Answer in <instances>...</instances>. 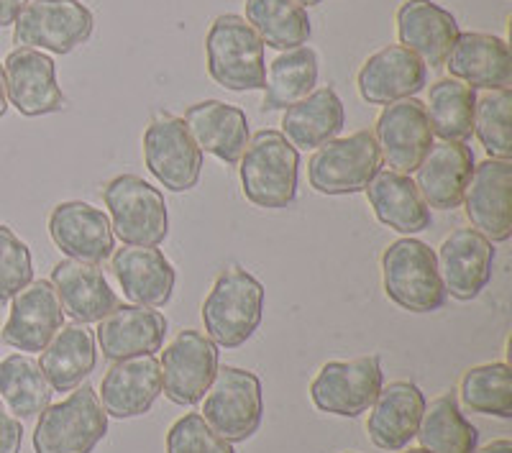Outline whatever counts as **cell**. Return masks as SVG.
Instances as JSON below:
<instances>
[{
  "instance_id": "cell-1",
  "label": "cell",
  "mask_w": 512,
  "mask_h": 453,
  "mask_svg": "<svg viewBox=\"0 0 512 453\" xmlns=\"http://www.w3.org/2000/svg\"><path fill=\"white\" fill-rule=\"evenodd\" d=\"M205 336L223 349H239L262 323L264 285L241 267L218 274L203 302Z\"/></svg>"
},
{
  "instance_id": "cell-2",
  "label": "cell",
  "mask_w": 512,
  "mask_h": 453,
  "mask_svg": "<svg viewBox=\"0 0 512 453\" xmlns=\"http://www.w3.org/2000/svg\"><path fill=\"white\" fill-rule=\"evenodd\" d=\"M239 164L244 195L256 208L280 210L295 200L300 157L280 131L267 128L249 139Z\"/></svg>"
},
{
  "instance_id": "cell-3",
  "label": "cell",
  "mask_w": 512,
  "mask_h": 453,
  "mask_svg": "<svg viewBox=\"0 0 512 453\" xmlns=\"http://www.w3.org/2000/svg\"><path fill=\"white\" fill-rule=\"evenodd\" d=\"M205 59H208L210 77L221 88L233 93L264 90L267 82L264 44L246 24V18L236 13L218 16L205 36Z\"/></svg>"
},
{
  "instance_id": "cell-4",
  "label": "cell",
  "mask_w": 512,
  "mask_h": 453,
  "mask_svg": "<svg viewBox=\"0 0 512 453\" xmlns=\"http://www.w3.org/2000/svg\"><path fill=\"white\" fill-rule=\"evenodd\" d=\"M384 295L410 313H433L446 302L436 254L418 239H400L382 254Z\"/></svg>"
},
{
  "instance_id": "cell-5",
  "label": "cell",
  "mask_w": 512,
  "mask_h": 453,
  "mask_svg": "<svg viewBox=\"0 0 512 453\" xmlns=\"http://www.w3.org/2000/svg\"><path fill=\"white\" fill-rule=\"evenodd\" d=\"M108 433V415L90 384L75 387L67 400L49 405L34 430L36 453H90Z\"/></svg>"
},
{
  "instance_id": "cell-6",
  "label": "cell",
  "mask_w": 512,
  "mask_h": 453,
  "mask_svg": "<svg viewBox=\"0 0 512 453\" xmlns=\"http://www.w3.org/2000/svg\"><path fill=\"white\" fill-rule=\"evenodd\" d=\"M203 420L228 443L251 438L262 425V382L239 366H218L216 377L203 397Z\"/></svg>"
},
{
  "instance_id": "cell-7",
  "label": "cell",
  "mask_w": 512,
  "mask_h": 453,
  "mask_svg": "<svg viewBox=\"0 0 512 453\" xmlns=\"http://www.w3.org/2000/svg\"><path fill=\"white\" fill-rule=\"evenodd\" d=\"M111 228L126 246H159L169 233L164 195L136 175H121L103 190Z\"/></svg>"
},
{
  "instance_id": "cell-8",
  "label": "cell",
  "mask_w": 512,
  "mask_h": 453,
  "mask_svg": "<svg viewBox=\"0 0 512 453\" xmlns=\"http://www.w3.org/2000/svg\"><path fill=\"white\" fill-rule=\"evenodd\" d=\"M382 167L372 131H356L346 139H331L313 154L308 164L310 187L320 195H354L367 190Z\"/></svg>"
},
{
  "instance_id": "cell-9",
  "label": "cell",
  "mask_w": 512,
  "mask_h": 453,
  "mask_svg": "<svg viewBox=\"0 0 512 453\" xmlns=\"http://www.w3.org/2000/svg\"><path fill=\"white\" fill-rule=\"evenodd\" d=\"M13 26L18 47L70 54L90 39L95 21L80 0H31Z\"/></svg>"
},
{
  "instance_id": "cell-10",
  "label": "cell",
  "mask_w": 512,
  "mask_h": 453,
  "mask_svg": "<svg viewBox=\"0 0 512 453\" xmlns=\"http://www.w3.org/2000/svg\"><path fill=\"white\" fill-rule=\"evenodd\" d=\"M384 387L379 356H359L351 361H328L310 382V400L320 413L356 418L367 413Z\"/></svg>"
},
{
  "instance_id": "cell-11",
  "label": "cell",
  "mask_w": 512,
  "mask_h": 453,
  "mask_svg": "<svg viewBox=\"0 0 512 453\" xmlns=\"http://www.w3.org/2000/svg\"><path fill=\"white\" fill-rule=\"evenodd\" d=\"M144 162L169 192H187L200 180L203 151L182 118L157 113L144 131Z\"/></svg>"
},
{
  "instance_id": "cell-12",
  "label": "cell",
  "mask_w": 512,
  "mask_h": 453,
  "mask_svg": "<svg viewBox=\"0 0 512 453\" xmlns=\"http://www.w3.org/2000/svg\"><path fill=\"white\" fill-rule=\"evenodd\" d=\"M162 390L175 405H198L218 372V346L200 331H180L159 359Z\"/></svg>"
},
{
  "instance_id": "cell-13",
  "label": "cell",
  "mask_w": 512,
  "mask_h": 453,
  "mask_svg": "<svg viewBox=\"0 0 512 453\" xmlns=\"http://www.w3.org/2000/svg\"><path fill=\"white\" fill-rule=\"evenodd\" d=\"M466 218L487 241L505 244L512 236V162L510 159H484L474 164V175L466 185Z\"/></svg>"
},
{
  "instance_id": "cell-14",
  "label": "cell",
  "mask_w": 512,
  "mask_h": 453,
  "mask_svg": "<svg viewBox=\"0 0 512 453\" xmlns=\"http://www.w3.org/2000/svg\"><path fill=\"white\" fill-rule=\"evenodd\" d=\"M382 162L392 172L410 175L420 167L423 157L433 146V131L425 105L418 98H405L397 103L384 105L374 128Z\"/></svg>"
},
{
  "instance_id": "cell-15",
  "label": "cell",
  "mask_w": 512,
  "mask_h": 453,
  "mask_svg": "<svg viewBox=\"0 0 512 453\" xmlns=\"http://www.w3.org/2000/svg\"><path fill=\"white\" fill-rule=\"evenodd\" d=\"M49 236L67 259L85 264L105 262L116 249V236H113L108 215L82 200L59 203L52 210Z\"/></svg>"
},
{
  "instance_id": "cell-16",
  "label": "cell",
  "mask_w": 512,
  "mask_h": 453,
  "mask_svg": "<svg viewBox=\"0 0 512 453\" xmlns=\"http://www.w3.org/2000/svg\"><path fill=\"white\" fill-rule=\"evenodd\" d=\"M6 93L21 116H47L64 108V93L57 85L54 59L39 49L18 47L3 62Z\"/></svg>"
},
{
  "instance_id": "cell-17",
  "label": "cell",
  "mask_w": 512,
  "mask_h": 453,
  "mask_svg": "<svg viewBox=\"0 0 512 453\" xmlns=\"http://www.w3.org/2000/svg\"><path fill=\"white\" fill-rule=\"evenodd\" d=\"M64 326V310L52 282L36 279L11 297V315L3 326V343L18 351L41 354Z\"/></svg>"
},
{
  "instance_id": "cell-18",
  "label": "cell",
  "mask_w": 512,
  "mask_h": 453,
  "mask_svg": "<svg viewBox=\"0 0 512 453\" xmlns=\"http://www.w3.org/2000/svg\"><path fill=\"white\" fill-rule=\"evenodd\" d=\"M438 274L443 290L454 300H474L492 279L495 246L474 228H459L438 249Z\"/></svg>"
},
{
  "instance_id": "cell-19",
  "label": "cell",
  "mask_w": 512,
  "mask_h": 453,
  "mask_svg": "<svg viewBox=\"0 0 512 453\" xmlns=\"http://www.w3.org/2000/svg\"><path fill=\"white\" fill-rule=\"evenodd\" d=\"M162 392V369L157 356H134L113 361L100 382L98 400L111 418H139L149 413Z\"/></svg>"
},
{
  "instance_id": "cell-20",
  "label": "cell",
  "mask_w": 512,
  "mask_h": 453,
  "mask_svg": "<svg viewBox=\"0 0 512 453\" xmlns=\"http://www.w3.org/2000/svg\"><path fill=\"white\" fill-rule=\"evenodd\" d=\"M425 64L405 47H384L361 64L356 75L359 95L372 105H390L415 98L425 88Z\"/></svg>"
},
{
  "instance_id": "cell-21",
  "label": "cell",
  "mask_w": 512,
  "mask_h": 453,
  "mask_svg": "<svg viewBox=\"0 0 512 453\" xmlns=\"http://www.w3.org/2000/svg\"><path fill=\"white\" fill-rule=\"evenodd\" d=\"M451 77L472 90H510L512 57L507 41L492 34H459L443 62Z\"/></svg>"
},
{
  "instance_id": "cell-22",
  "label": "cell",
  "mask_w": 512,
  "mask_h": 453,
  "mask_svg": "<svg viewBox=\"0 0 512 453\" xmlns=\"http://www.w3.org/2000/svg\"><path fill=\"white\" fill-rule=\"evenodd\" d=\"M459 21L454 13L433 0H405L397 8V39L400 47L418 54L428 67H443L448 52L459 39Z\"/></svg>"
},
{
  "instance_id": "cell-23",
  "label": "cell",
  "mask_w": 512,
  "mask_h": 453,
  "mask_svg": "<svg viewBox=\"0 0 512 453\" xmlns=\"http://www.w3.org/2000/svg\"><path fill=\"white\" fill-rule=\"evenodd\" d=\"M474 175V154L461 141H441L428 149L415 169V187L425 205L436 210H454L464 200V192Z\"/></svg>"
},
{
  "instance_id": "cell-24",
  "label": "cell",
  "mask_w": 512,
  "mask_h": 453,
  "mask_svg": "<svg viewBox=\"0 0 512 453\" xmlns=\"http://www.w3.org/2000/svg\"><path fill=\"white\" fill-rule=\"evenodd\" d=\"M167 318L144 305H118L113 313L98 320L95 338L105 359L121 361L134 356H152L164 346Z\"/></svg>"
},
{
  "instance_id": "cell-25",
  "label": "cell",
  "mask_w": 512,
  "mask_h": 453,
  "mask_svg": "<svg viewBox=\"0 0 512 453\" xmlns=\"http://www.w3.org/2000/svg\"><path fill=\"white\" fill-rule=\"evenodd\" d=\"M425 397L418 384L390 382L369 407L367 433L382 451H402L418 436Z\"/></svg>"
},
{
  "instance_id": "cell-26",
  "label": "cell",
  "mask_w": 512,
  "mask_h": 453,
  "mask_svg": "<svg viewBox=\"0 0 512 453\" xmlns=\"http://www.w3.org/2000/svg\"><path fill=\"white\" fill-rule=\"evenodd\" d=\"M52 287L57 292L64 313L77 320L80 326L98 323L121 305V300L111 290L98 264L62 259L52 269Z\"/></svg>"
},
{
  "instance_id": "cell-27",
  "label": "cell",
  "mask_w": 512,
  "mask_h": 453,
  "mask_svg": "<svg viewBox=\"0 0 512 453\" xmlns=\"http://www.w3.org/2000/svg\"><path fill=\"white\" fill-rule=\"evenodd\" d=\"M111 269L134 305L162 308L175 290V267L157 246H123L113 254Z\"/></svg>"
},
{
  "instance_id": "cell-28",
  "label": "cell",
  "mask_w": 512,
  "mask_h": 453,
  "mask_svg": "<svg viewBox=\"0 0 512 453\" xmlns=\"http://www.w3.org/2000/svg\"><path fill=\"white\" fill-rule=\"evenodd\" d=\"M185 126L200 151H208L226 164H239L249 144V118L236 105L203 100L187 108Z\"/></svg>"
},
{
  "instance_id": "cell-29",
  "label": "cell",
  "mask_w": 512,
  "mask_h": 453,
  "mask_svg": "<svg viewBox=\"0 0 512 453\" xmlns=\"http://www.w3.org/2000/svg\"><path fill=\"white\" fill-rule=\"evenodd\" d=\"M367 198L377 221L390 226L392 231L413 236V233L431 228V208L425 205L415 182L402 172L379 169L367 185Z\"/></svg>"
},
{
  "instance_id": "cell-30",
  "label": "cell",
  "mask_w": 512,
  "mask_h": 453,
  "mask_svg": "<svg viewBox=\"0 0 512 453\" xmlns=\"http://www.w3.org/2000/svg\"><path fill=\"white\" fill-rule=\"evenodd\" d=\"M344 103L333 88H318L308 98L297 100L285 108L280 134L295 149H318L326 141L336 139L344 128Z\"/></svg>"
},
{
  "instance_id": "cell-31",
  "label": "cell",
  "mask_w": 512,
  "mask_h": 453,
  "mask_svg": "<svg viewBox=\"0 0 512 453\" xmlns=\"http://www.w3.org/2000/svg\"><path fill=\"white\" fill-rule=\"evenodd\" d=\"M95 341L85 326H62L41 351L39 366L52 392H72L95 369Z\"/></svg>"
},
{
  "instance_id": "cell-32",
  "label": "cell",
  "mask_w": 512,
  "mask_h": 453,
  "mask_svg": "<svg viewBox=\"0 0 512 453\" xmlns=\"http://www.w3.org/2000/svg\"><path fill=\"white\" fill-rule=\"evenodd\" d=\"M246 24L262 44L280 52L305 47L310 39V18L297 0H246Z\"/></svg>"
},
{
  "instance_id": "cell-33",
  "label": "cell",
  "mask_w": 512,
  "mask_h": 453,
  "mask_svg": "<svg viewBox=\"0 0 512 453\" xmlns=\"http://www.w3.org/2000/svg\"><path fill=\"white\" fill-rule=\"evenodd\" d=\"M425 116L431 123L433 136L441 141H466L474 136V108H477V93L469 85L448 77L431 85Z\"/></svg>"
},
{
  "instance_id": "cell-34",
  "label": "cell",
  "mask_w": 512,
  "mask_h": 453,
  "mask_svg": "<svg viewBox=\"0 0 512 453\" xmlns=\"http://www.w3.org/2000/svg\"><path fill=\"white\" fill-rule=\"evenodd\" d=\"M0 400L18 420L39 418L52 405V387L41 372L39 361L24 354L0 361Z\"/></svg>"
},
{
  "instance_id": "cell-35",
  "label": "cell",
  "mask_w": 512,
  "mask_h": 453,
  "mask_svg": "<svg viewBox=\"0 0 512 453\" xmlns=\"http://www.w3.org/2000/svg\"><path fill=\"white\" fill-rule=\"evenodd\" d=\"M415 438L428 453H474L479 433L461 415L456 397L441 395L431 405H425Z\"/></svg>"
},
{
  "instance_id": "cell-36",
  "label": "cell",
  "mask_w": 512,
  "mask_h": 453,
  "mask_svg": "<svg viewBox=\"0 0 512 453\" xmlns=\"http://www.w3.org/2000/svg\"><path fill=\"white\" fill-rule=\"evenodd\" d=\"M318 82V54L310 47H297L282 52L269 64L264 82V111L290 108L297 100L308 98Z\"/></svg>"
},
{
  "instance_id": "cell-37",
  "label": "cell",
  "mask_w": 512,
  "mask_h": 453,
  "mask_svg": "<svg viewBox=\"0 0 512 453\" xmlns=\"http://www.w3.org/2000/svg\"><path fill=\"white\" fill-rule=\"evenodd\" d=\"M461 405L479 415L512 418V372L505 361L474 366L459 387Z\"/></svg>"
},
{
  "instance_id": "cell-38",
  "label": "cell",
  "mask_w": 512,
  "mask_h": 453,
  "mask_svg": "<svg viewBox=\"0 0 512 453\" xmlns=\"http://www.w3.org/2000/svg\"><path fill=\"white\" fill-rule=\"evenodd\" d=\"M510 113V90H489L487 95L477 98V108H474V134H477L484 151H487L492 159L512 157Z\"/></svg>"
},
{
  "instance_id": "cell-39",
  "label": "cell",
  "mask_w": 512,
  "mask_h": 453,
  "mask_svg": "<svg viewBox=\"0 0 512 453\" xmlns=\"http://www.w3.org/2000/svg\"><path fill=\"white\" fill-rule=\"evenodd\" d=\"M29 282H34L29 246L11 228L0 226V302L11 300Z\"/></svg>"
},
{
  "instance_id": "cell-40",
  "label": "cell",
  "mask_w": 512,
  "mask_h": 453,
  "mask_svg": "<svg viewBox=\"0 0 512 453\" xmlns=\"http://www.w3.org/2000/svg\"><path fill=\"white\" fill-rule=\"evenodd\" d=\"M167 453H236L200 413H187L167 433Z\"/></svg>"
},
{
  "instance_id": "cell-41",
  "label": "cell",
  "mask_w": 512,
  "mask_h": 453,
  "mask_svg": "<svg viewBox=\"0 0 512 453\" xmlns=\"http://www.w3.org/2000/svg\"><path fill=\"white\" fill-rule=\"evenodd\" d=\"M21 441H24V428L16 415L0 400V453H21Z\"/></svg>"
},
{
  "instance_id": "cell-42",
  "label": "cell",
  "mask_w": 512,
  "mask_h": 453,
  "mask_svg": "<svg viewBox=\"0 0 512 453\" xmlns=\"http://www.w3.org/2000/svg\"><path fill=\"white\" fill-rule=\"evenodd\" d=\"M29 0H0V26L16 24L18 13L24 11Z\"/></svg>"
},
{
  "instance_id": "cell-43",
  "label": "cell",
  "mask_w": 512,
  "mask_h": 453,
  "mask_svg": "<svg viewBox=\"0 0 512 453\" xmlns=\"http://www.w3.org/2000/svg\"><path fill=\"white\" fill-rule=\"evenodd\" d=\"M474 453H512V441L510 438H497V441L487 443V446H482Z\"/></svg>"
},
{
  "instance_id": "cell-44",
  "label": "cell",
  "mask_w": 512,
  "mask_h": 453,
  "mask_svg": "<svg viewBox=\"0 0 512 453\" xmlns=\"http://www.w3.org/2000/svg\"><path fill=\"white\" fill-rule=\"evenodd\" d=\"M8 111V93H6V72H3V64H0V118L6 116Z\"/></svg>"
},
{
  "instance_id": "cell-45",
  "label": "cell",
  "mask_w": 512,
  "mask_h": 453,
  "mask_svg": "<svg viewBox=\"0 0 512 453\" xmlns=\"http://www.w3.org/2000/svg\"><path fill=\"white\" fill-rule=\"evenodd\" d=\"M303 8H310V6H318V3H323V0H297Z\"/></svg>"
},
{
  "instance_id": "cell-46",
  "label": "cell",
  "mask_w": 512,
  "mask_h": 453,
  "mask_svg": "<svg viewBox=\"0 0 512 453\" xmlns=\"http://www.w3.org/2000/svg\"><path fill=\"white\" fill-rule=\"evenodd\" d=\"M400 453H428L425 448H402Z\"/></svg>"
},
{
  "instance_id": "cell-47",
  "label": "cell",
  "mask_w": 512,
  "mask_h": 453,
  "mask_svg": "<svg viewBox=\"0 0 512 453\" xmlns=\"http://www.w3.org/2000/svg\"><path fill=\"white\" fill-rule=\"evenodd\" d=\"M346 453H356V451H346Z\"/></svg>"
}]
</instances>
